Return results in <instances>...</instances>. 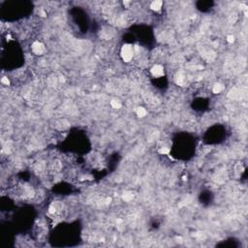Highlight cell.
I'll return each instance as SVG.
<instances>
[{
    "instance_id": "6da1fadb",
    "label": "cell",
    "mask_w": 248,
    "mask_h": 248,
    "mask_svg": "<svg viewBox=\"0 0 248 248\" xmlns=\"http://www.w3.org/2000/svg\"><path fill=\"white\" fill-rule=\"evenodd\" d=\"M121 57L125 62H130L132 58H133L134 54H135V49L134 48L129 44L123 45V47L121 48V52H120Z\"/></svg>"
},
{
    "instance_id": "7a4b0ae2",
    "label": "cell",
    "mask_w": 248,
    "mask_h": 248,
    "mask_svg": "<svg viewBox=\"0 0 248 248\" xmlns=\"http://www.w3.org/2000/svg\"><path fill=\"white\" fill-rule=\"evenodd\" d=\"M32 52L35 54H38V55L42 54L45 52V46L42 44L41 42H34L33 45H32Z\"/></svg>"
},
{
    "instance_id": "3957f363",
    "label": "cell",
    "mask_w": 248,
    "mask_h": 248,
    "mask_svg": "<svg viewBox=\"0 0 248 248\" xmlns=\"http://www.w3.org/2000/svg\"><path fill=\"white\" fill-rule=\"evenodd\" d=\"M151 74L153 77H156V78H160L162 77L164 75V68L161 65H154V66L151 68Z\"/></svg>"
},
{
    "instance_id": "277c9868",
    "label": "cell",
    "mask_w": 248,
    "mask_h": 248,
    "mask_svg": "<svg viewBox=\"0 0 248 248\" xmlns=\"http://www.w3.org/2000/svg\"><path fill=\"white\" fill-rule=\"evenodd\" d=\"M185 76L182 74V73H178V75H176V78H175V82H176V83H178V85H181V86H183L184 85V83H185Z\"/></svg>"
},
{
    "instance_id": "5b68a950",
    "label": "cell",
    "mask_w": 248,
    "mask_h": 248,
    "mask_svg": "<svg viewBox=\"0 0 248 248\" xmlns=\"http://www.w3.org/2000/svg\"><path fill=\"white\" fill-rule=\"evenodd\" d=\"M150 8L152 10H155V11H159L160 9L162 8V1H159V0H156V1H153L150 5Z\"/></svg>"
},
{
    "instance_id": "8992f818",
    "label": "cell",
    "mask_w": 248,
    "mask_h": 248,
    "mask_svg": "<svg viewBox=\"0 0 248 248\" xmlns=\"http://www.w3.org/2000/svg\"><path fill=\"white\" fill-rule=\"evenodd\" d=\"M222 89H223V85L221 84V83H215V84L213 85L212 91H213V93H215V94H218V93H220L222 91Z\"/></svg>"
},
{
    "instance_id": "52a82bcc",
    "label": "cell",
    "mask_w": 248,
    "mask_h": 248,
    "mask_svg": "<svg viewBox=\"0 0 248 248\" xmlns=\"http://www.w3.org/2000/svg\"><path fill=\"white\" fill-rule=\"evenodd\" d=\"M136 112H137L138 116H140V117H144V116L146 115V111H145V109H144V108H141V107L138 108Z\"/></svg>"
},
{
    "instance_id": "ba28073f",
    "label": "cell",
    "mask_w": 248,
    "mask_h": 248,
    "mask_svg": "<svg viewBox=\"0 0 248 248\" xmlns=\"http://www.w3.org/2000/svg\"><path fill=\"white\" fill-rule=\"evenodd\" d=\"M111 105L114 109H120L121 108V103L117 100H112L111 102Z\"/></svg>"
},
{
    "instance_id": "9c48e42d",
    "label": "cell",
    "mask_w": 248,
    "mask_h": 248,
    "mask_svg": "<svg viewBox=\"0 0 248 248\" xmlns=\"http://www.w3.org/2000/svg\"><path fill=\"white\" fill-rule=\"evenodd\" d=\"M123 199L126 201V202H129L133 199V194L132 193H125L123 194Z\"/></svg>"
},
{
    "instance_id": "30bf717a",
    "label": "cell",
    "mask_w": 248,
    "mask_h": 248,
    "mask_svg": "<svg viewBox=\"0 0 248 248\" xmlns=\"http://www.w3.org/2000/svg\"><path fill=\"white\" fill-rule=\"evenodd\" d=\"M170 152V149L168 147H162V148H160V150H159V153H161V154H168Z\"/></svg>"
},
{
    "instance_id": "8fae6325",
    "label": "cell",
    "mask_w": 248,
    "mask_h": 248,
    "mask_svg": "<svg viewBox=\"0 0 248 248\" xmlns=\"http://www.w3.org/2000/svg\"><path fill=\"white\" fill-rule=\"evenodd\" d=\"M1 82H2L3 84L9 85V83H10V81L8 80V78H6V77H3V78L1 79Z\"/></svg>"
},
{
    "instance_id": "7c38bea8",
    "label": "cell",
    "mask_w": 248,
    "mask_h": 248,
    "mask_svg": "<svg viewBox=\"0 0 248 248\" xmlns=\"http://www.w3.org/2000/svg\"><path fill=\"white\" fill-rule=\"evenodd\" d=\"M233 41H235V37H233V35H229V36H228V42H229V43H233Z\"/></svg>"
}]
</instances>
